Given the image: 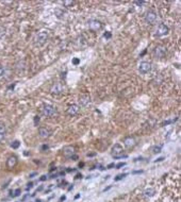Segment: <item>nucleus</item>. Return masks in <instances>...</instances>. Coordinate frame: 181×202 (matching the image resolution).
I'll use <instances>...</instances> for the list:
<instances>
[{
	"instance_id": "1",
	"label": "nucleus",
	"mask_w": 181,
	"mask_h": 202,
	"mask_svg": "<svg viewBox=\"0 0 181 202\" xmlns=\"http://www.w3.org/2000/svg\"><path fill=\"white\" fill-rule=\"evenodd\" d=\"M112 157H114V159H127L128 155L124 154V150H122V146L118 145V144H116L112 148Z\"/></svg>"
},
{
	"instance_id": "2",
	"label": "nucleus",
	"mask_w": 181,
	"mask_h": 202,
	"mask_svg": "<svg viewBox=\"0 0 181 202\" xmlns=\"http://www.w3.org/2000/svg\"><path fill=\"white\" fill-rule=\"evenodd\" d=\"M56 108L54 106H52V105L50 104H45L44 105V108H43V114L45 116H47V117H50V116H53L54 114H56Z\"/></svg>"
},
{
	"instance_id": "3",
	"label": "nucleus",
	"mask_w": 181,
	"mask_h": 202,
	"mask_svg": "<svg viewBox=\"0 0 181 202\" xmlns=\"http://www.w3.org/2000/svg\"><path fill=\"white\" fill-rule=\"evenodd\" d=\"M151 70V64L149 62H141L139 66V71L141 73H147Z\"/></svg>"
},
{
	"instance_id": "4",
	"label": "nucleus",
	"mask_w": 181,
	"mask_h": 202,
	"mask_svg": "<svg viewBox=\"0 0 181 202\" xmlns=\"http://www.w3.org/2000/svg\"><path fill=\"white\" fill-rule=\"evenodd\" d=\"M47 39H48V32H46V31L41 32V33H38V35H37L36 44H37V45H43V44H45Z\"/></svg>"
},
{
	"instance_id": "5",
	"label": "nucleus",
	"mask_w": 181,
	"mask_h": 202,
	"mask_svg": "<svg viewBox=\"0 0 181 202\" xmlns=\"http://www.w3.org/2000/svg\"><path fill=\"white\" fill-rule=\"evenodd\" d=\"M153 54L156 56V58H163L166 54V49L164 48L163 46H158L157 48L154 49Z\"/></svg>"
},
{
	"instance_id": "6",
	"label": "nucleus",
	"mask_w": 181,
	"mask_h": 202,
	"mask_svg": "<svg viewBox=\"0 0 181 202\" xmlns=\"http://www.w3.org/2000/svg\"><path fill=\"white\" fill-rule=\"evenodd\" d=\"M65 91V86L61 83H56L51 87V93L52 94H61Z\"/></svg>"
},
{
	"instance_id": "7",
	"label": "nucleus",
	"mask_w": 181,
	"mask_h": 202,
	"mask_svg": "<svg viewBox=\"0 0 181 202\" xmlns=\"http://www.w3.org/2000/svg\"><path fill=\"white\" fill-rule=\"evenodd\" d=\"M167 33H168V27L165 26L164 24H159L158 30H157V35H158V36H163V35H166Z\"/></svg>"
},
{
	"instance_id": "8",
	"label": "nucleus",
	"mask_w": 181,
	"mask_h": 202,
	"mask_svg": "<svg viewBox=\"0 0 181 202\" xmlns=\"http://www.w3.org/2000/svg\"><path fill=\"white\" fill-rule=\"evenodd\" d=\"M50 134H51L50 130L47 129V128H39V130H38V135L41 138H48Z\"/></svg>"
},
{
	"instance_id": "9",
	"label": "nucleus",
	"mask_w": 181,
	"mask_h": 202,
	"mask_svg": "<svg viewBox=\"0 0 181 202\" xmlns=\"http://www.w3.org/2000/svg\"><path fill=\"white\" fill-rule=\"evenodd\" d=\"M145 19H146L147 22H149V24H152V22H154L156 21V19H157V14L153 12V11H149L148 13L146 14V17H145Z\"/></svg>"
},
{
	"instance_id": "10",
	"label": "nucleus",
	"mask_w": 181,
	"mask_h": 202,
	"mask_svg": "<svg viewBox=\"0 0 181 202\" xmlns=\"http://www.w3.org/2000/svg\"><path fill=\"white\" fill-rule=\"evenodd\" d=\"M124 144H125V146L127 147V148H132V147H134L136 145L135 140H134L133 137H131V136L126 137L125 140H124Z\"/></svg>"
},
{
	"instance_id": "11",
	"label": "nucleus",
	"mask_w": 181,
	"mask_h": 202,
	"mask_svg": "<svg viewBox=\"0 0 181 202\" xmlns=\"http://www.w3.org/2000/svg\"><path fill=\"white\" fill-rule=\"evenodd\" d=\"M63 153L66 157H70L71 155L75 154V148L73 146H66L64 147V149H63Z\"/></svg>"
},
{
	"instance_id": "12",
	"label": "nucleus",
	"mask_w": 181,
	"mask_h": 202,
	"mask_svg": "<svg viewBox=\"0 0 181 202\" xmlns=\"http://www.w3.org/2000/svg\"><path fill=\"white\" fill-rule=\"evenodd\" d=\"M79 111H80V108H79V105L73 104V105H70L69 108H68V110H67V113H68V115H70V116H75V115H77V114L79 113Z\"/></svg>"
},
{
	"instance_id": "13",
	"label": "nucleus",
	"mask_w": 181,
	"mask_h": 202,
	"mask_svg": "<svg viewBox=\"0 0 181 202\" xmlns=\"http://www.w3.org/2000/svg\"><path fill=\"white\" fill-rule=\"evenodd\" d=\"M16 163H17V159H16V157H14V155L10 157L9 159H7V168H9V169H12L13 167H15Z\"/></svg>"
},
{
	"instance_id": "14",
	"label": "nucleus",
	"mask_w": 181,
	"mask_h": 202,
	"mask_svg": "<svg viewBox=\"0 0 181 202\" xmlns=\"http://www.w3.org/2000/svg\"><path fill=\"white\" fill-rule=\"evenodd\" d=\"M79 103L81 106H87L90 103V98L88 96H81L79 99Z\"/></svg>"
},
{
	"instance_id": "15",
	"label": "nucleus",
	"mask_w": 181,
	"mask_h": 202,
	"mask_svg": "<svg viewBox=\"0 0 181 202\" xmlns=\"http://www.w3.org/2000/svg\"><path fill=\"white\" fill-rule=\"evenodd\" d=\"M90 28L92 29V30H94V31H97V30H99V29L101 28L100 21L95 20V19H93V20H90Z\"/></svg>"
},
{
	"instance_id": "16",
	"label": "nucleus",
	"mask_w": 181,
	"mask_h": 202,
	"mask_svg": "<svg viewBox=\"0 0 181 202\" xmlns=\"http://www.w3.org/2000/svg\"><path fill=\"white\" fill-rule=\"evenodd\" d=\"M161 149H162V145H160V146H153L152 148H151V151H152V153L157 154V153H160Z\"/></svg>"
},
{
	"instance_id": "17",
	"label": "nucleus",
	"mask_w": 181,
	"mask_h": 202,
	"mask_svg": "<svg viewBox=\"0 0 181 202\" xmlns=\"http://www.w3.org/2000/svg\"><path fill=\"white\" fill-rule=\"evenodd\" d=\"M144 194H145L146 197H152V196L154 195V189H152V188H148V189L145 190Z\"/></svg>"
},
{
	"instance_id": "18",
	"label": "nucleus",
	"mask_w": 181,
	"mask_h": 202,
	"mask_svg": "<svg viewBox=\"0 0 181 202\" xmlns=\"http://www.w3.org/2000/svg\"><path fill=\"white\" fill-rule=\"evenodd\" d=\"M7 132V128H5V125L3 123H0V134L1 135H4Z\"/></svg>"
},
{
	"instance_id": "19",
	"label": "nucleus",
	"mask_w": 181,
	"mask_h": 202,
	"mask_svg": "<svg viewBox=\"0 0 181 202\" xmlns=\"http://www.w3.org/2000/svg\"><path fill=\"white\" fill-rule=\"evenodd\" d=\"M127 174H118L117 177H115V178H114V181H119V180H122V179L125 178V177H127Z\"/></svg>"
},
{
	"instance_id": "20",
	"label": "nucleus",
	"mask_w": 181,
	"mask_h": 202,
	"mask_svg": "<svg viewBox=\"0 0 181 202\" xmlns=\"http://www.w3.org/2000/svg\"><path fill=\"white\" fill-rule=\"evenodd\" d=\"M19 145H20V143H19L18 140H14L13 143L11 144V147H12L13 149H17L18 147H19Z\"/></svg>"
},
{
	"instance_id": "21",
	"label": "nucleus",
	"mask_w": 181,
	"mask_h": 202,
	"mask_svg": "<svg viewBox=\"0 0 181 202\" xmlns=\"http://www.w3.org/2000/svg\"><path fill=\"white\" fill-rule=\"evenodd\" d=\"M176 120H177V118L171 119V120H166V121H164L163 123H162V125H169V123H173V122H175Z\"/></svg>"
},
{
	"instance_id": "22",
	"label": "nucleus",
	"mask_w": 181,
	"mask_h": 202,
	"mask_svg": "<svg viewBox=\"0 0 181 202\" xmlns=\"http://www.w3.org/2000/svg\"><path fill=\"white\" fill-rule=\"evenodd\" d=\"M124 166H126V163L125 162H124V163H118L117 164V165H116V168H117V169H119V168H122V167H124Z\"/></svg>"
},
{
	"instance_id": "23",
	"label": "nucleus",
	"mask_w": 181,
	"mask_h": 202,
	"mask_svg": "<svg viewBox=\"0 0 181 202\" xmlns=\"http://www.w3.org/2000/svg\"><path fill=\"white\" fill-rule=\"evenodd\" d=\"M20 193H21V190L18 188V189H16V190L14 192V195H13V196H14V197H18V196L20 195Z\"/></svg>"
},
{
	"instance_id": "24",
	"label": "nucleus",
	"mask_w": 181,
	"mask_h": 202,
	"mask_svg": "<svg viewBox=\"0 0 181 202\" xmlns=\"http://www.w3.org/2000/svg\"><path fill=\"white\" fill-rule=\"evenodd\" d=\"M103 36H105V39H110V37L112 36V34L110 33V32H107V33H105V34H103Z\"/></svg>"
},
{
	"instance_id": "25",
	"label": "nucleus",
	"mask_w": 181,
	"mask_h": 202,
	"mask_svg": "<svg viewBox=\"0 0 181 202\" xmlns=\"http://www.w3.org/2000/svg\"><path fill=\"white\" fill-rule=\"evenodd\" d=\"M38 121H39V117H38V116H35V117H34V125H37Z\"/></svg>"
},
{
	"instance_id": "26",
	"label": "nucleus",
	"mask_w": 181,
	"mask_h": 202,
	"mask_svg": "<svg viewBox=\"0 0 181 202\" xmlns=\"http://www.w3.org/2000/svg\"><path fill=\"white\" fill-rule=\"evenodd\" d=\"M33 187V183H32V182H30V183H28V186H27V188H26V189H27V190H29V189H30V188H32Z\"/></svg>"
},
{
	"instance_id": "27",
	"label": "nucleus",
	"mask_w": 181,
	"mask_h": 202,
	"mask_svg": "<svg viewBox=\"0 0 181 202\" xmlns=\"http://www.w3.org/2000/svg\"><path fill=\"white\" fill-rule=\"evenodd\" d=\"M79 62H80V61H79V59H73V64H75V65H78V64H79Z\"/></svg>"
},
{
	"instance_id": "28",
	"label": "nucleus",
	"mask_w": 181,
	"mask_h": 202,
	"mask_svg": "<svg viewBox=\"0 0 181 202\" xmlns=\"http://www.w3.org/2000/svg\"><path fill=\"white\" fill-rule=\"evenodd\" d=\"M3 73H4V68H3L2 66H1V65H0V77H1L2 75H3Z\"/></svg>"
},
{
	"instance_id": "29",
	"label": "nucleus",
	"mask_w": 181,
	"mask_h": 202,
	"mask_svg": "<svg viewBox=\"0 0 181 202\" xmlns=\"http://www.w3.org/2000/svg\"><path fill=\"white\" fill-rule=\"evenodd\" d=\"M48 149H49L48 145H43L42 146V150H48Z\"/></svg>"
},
{
	"instance_id": "30",
	"label": "nucleus",
	"mask_w": 181,
	"mask_h": 202,
	"mask_svg": "<svg viewBox=\"0 0 181 202\" xmlns=\"http://www.w3.org/2000/svg\"><path fill=\"white\" fill-rule=\"evenodd\" d=\"M144 3H145V1H135V4H137V5H142Z\"/></svg>"
},
{
	"instance_id": "31",
	"label": "nucleus",
	"mask_w": 181,
	"mask_h": 202,
	"mask_svg": "<svg viewBox=\"0 0 181 202\" xmlns=\"http://www.w3.org/2000/svg\"><path fill=\"white\" fill-rule=\"evenodd\" d=\"M45 180H47V177H46V176H42V177L39 178V181H45Z\"/></svg>"
},
{
	"instance_id": "32",
	"label": "nucleus",
	"mask_w": 181,
	"mask_h": 202,
	"mask_svg": "<svg viewBox=\"0 0 181 202\" xmlns=\"http://www.w3.org/2000/svg\"><path fill=\"white\" fill-rule=\"evenodd\" d=\"M70 159H71V160H73V161H76L77 159H78V155L73 154V155H71V157H70Z\"/></svg>"
},
{
	"instance_id": "33",
	"label": "nucleus",
	"mask_w": 181,
	"mask_h": 202,
	"mask_svg": "<svg viewBox=\"0 0 181 202\" xmlns=\"http://www.w3.org/2000/svg\"><path fill=\"white\" fill-rule=\"evenodd\" d=\"M114 166H115V164H114V163H112V164H109L108 167H107V168H108V169H111V168H112V167H114Z\"/></svg>"
},
{
	"instance_id": "34",
	"label": "nucleus",
	"mask_w": 181,
	"mask_h": 202,
	"mask_svg": "<svg viewBox=\"0 0 181 202\" xmlns=\"http://www.w3.org/2000/svg\"><path fill=\"white\" fill-rule=\"evenodd\" d=\"M163 160H164V157H159V159H158V160H156L154 162H162Z\"/></svg>"
},
{
	"instance_id": "35",
	"label": "nucleus",
	"mask_w": 181,
	"mask_h": 202,
	"mask_svg": "<svg viewBox=\"0 0 181 202\" xmlns=\"http://www.w3.org/2000/svg\"><path fill=\"white\" fill-rule=\"evenodd\" d=\"M96 155V153H87V157H95Z\"/></svg>"
},
{
	"instance_id": "36",
	"label": "nucleus",
	"mask_w": 181,
	"mask_h": 202,
	"mask_svg": "<svg viewBox=\"0 0 181 202\" xmlns=\"http://www.w3.org/2000/svg\"><path fill=\"white\" fill-rule=\"evenodd\" d=\"M143 172V170H137V171H133L132 174H142Z\"/></svg>"
},
{
	"instance_id": "37",
	"label": "nucleus",
	"mask_w": 181,
	"mask_h": 202,
	"mask_svg": "<svg viewBox=\"0 0 181 202\" xmlns=\"http://www.w3.org/2000/svg\"><path fill=\"white\" fill-rule=\"evenodd\" d=\"M65 199H66V197H65V196H62V197L60 198V201H63V200H65Z\"/></svg>"
},
{
	"instance_id": "38",
	"label": "nucleus",
	"mask_w": 181,
	"mask_h": 202,
	"mask_svg": "<svg viewBox=\"0 0 181 202\" xmlns=\"http://www.w3.org/2000/svg\"><path fill=\"white\" fill-rule=\"evenodd\" d=\"M34 176H36V172H33V174H30V178H33Z\"/></svg>"
},
{
	"instance_id": "39",
	"label": "nucleus",
	"mask_w": 181,
	"mask_h": 202,
	"mask_svg": "<svg viewBox=\"0 0 181 202\" xmlns=\"http://www.w3.org/2000/svg\"><path fill=\"white\" fill-rule=\"evenodd\" d=\"M80 178H82V174H77L76 179H80Z\"/></svg>"
},
{
	"instance_id": "40",
	"label": "nucleus",
	"mask_w": 181,
	"mask_h": 202,
	"mask_svg": "<svg viewBox=\"0 0 181 202\" xmlns=\"http://www.w3.org/2000/svg\"><path fill=\"white\" fill-rule=\"evenodd\" d=\"M112 186H109V187H107V188H105V189H103V192H107V190H109V189H110V188H111Z\"/></svg>"
},
{
	"instance_id": "41",
	"label": "nucleus",
	"mask_w": 181,
	"mask_h": 202,
	"mask_svg": "<svg viewBox=\"0 0 181 202\" xmlns=\"http://www.w3.org/2000/svg\"><path fill=\"white\" fill-rule=\"evenodd\" d=\"M83 166H84V163H79V167H83Z\"/></svg>"
},
{
	"instance_id": "42",
	"label": "nucleus",
	"mask_w": 181,
	"mask_h": 202,
	"mask_svg": "<svg viewBox=\"0 0 181 202\" xmlns=\"http://www.w3.org/2000/svg\"><path fill=\"white\" fill-rule=\"evenodd\" d=\"M56 176H58V174H52V176H51V177H50V178H51V179H53V178H56Z\"/></svg>"
},
{
	"instance_id": "43",
	"label": "nucleus",
	"mask_w": 181,
	"mask_h": 202,
	"mask_svg": "<svg viewBox=\"0 0 181 202\" xmlns=\"http://www.w3.org/2000/svg\"><path fill=\"white\" fill-rule=\"evenodd\" d=\"M145 53H146V50H144V51H143V53H141V56H143L144 54H145Z\"/></svg>"
},
{
	"instance_id": "44",
	"label": "nucleus",
	"mask_w": 181,
	"mask_h": 202,
	"mask_svg": "<svg viewBox=\"0 0 181 202\" xmlns=\"http://www.w3.org/2000/svg\"><path fill=\"white\" fill-rule=\"evenodd\" d=\"M80 198V195H77L76 197H75V199H79Z\"/></svg>"
},
{
	"instance_id": "45",
	"label": "nucleus",
	"mask_w": 181,
	"mask_h": 202,
	"mask_svg": "<svg viewBox=\"0 0 181 202\" xmlns=\"http://www.w3.org/2000/svg\"><path fill=\"white\" fill-rule=\"evenodd\" d=\"M2 138H3V135H1V134H0V142H1V140H2Z\"/></svg>"
},
{
	"instance_id": "46",
	"label": "nucleus",
	"mask_w": 181,
	"mask_h": 202,
	"mask_svg": "<svg viewBox=\"0 0 181 202\" xmlns=\"http://www.w3.org/2000/svg\"><path fill=\"white\" fill-rule=\"evenodd\" d=\"M35 202H42V201H41V200H38V199H37V200H36Z\"/></svg>"
}]
</instances>
